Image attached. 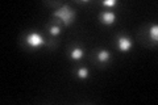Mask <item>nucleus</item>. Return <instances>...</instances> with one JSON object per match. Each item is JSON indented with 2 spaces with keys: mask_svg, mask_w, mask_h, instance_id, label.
I'll return each mask as SVG.
<instances>
[{
  "mask_svg": "<svg viewBox=\"0 0 158 105\" xmlns=\"http://www.w3.org/2000/svg\"><path fill=\"white\" fill-rule=\"evenodd\" d=\"M55 16H58L59 19H62V21H63L65 24H70L73 17H74V12H73L71 8L65 5V7H62L61 9H58L57 12H55Z\"/></svg>",
  "mask_w": 158,
  "mask_h": 105,
  "instance_id": "1",
  "label": "nucleus"
},
{
  "mask_svg": "<svg viewBox=\"0 0 158 105\" xmlns=\"http://www.w3.org/2000/svg\"><path fill=\"white\" fill-rule=\"evenodd\" d=\"M27 44L32 47H38V46H41V45H44V39H42V37L37 34V33H30L27 38Z\"/></svg>",
  "mask_w": 158,
  "mask_h": 105,
  "instance_id": "2",
  "label": "nucleus"
},
{
  "mask_svg": "<svg viewBox=\"0 0 158 105\" xmlns=\"http://www.w3.org/2000/svg\"><path fill=\"white\" fill-rule=\"evenodd\" d=\"M131 46H132L131 39L125 38V37L119 38V49H120L121 51H128V50L131 49Z\"/></svg>",
  "mask_w": 158,
  "mask_h": 105,
  "instance_id": "3",
  "label": "nucleus"
},
{
  "mask_svg": "<svg viewBox=\"0 0 158 105\" xmlns=\"http://www.w3.org/2000/svg\"><path fill=\"white\" fill-rule=\"evenodd\" d=\"M101 21H103L104 24H107V25L112 24V22L115 21V13H112V12L103 13V16H101Z\"/></svg>",
  "mask_w": 158,
  "mask_h": 105,
  "instance_id": "4",
  "label": "nucleus"
},
{
  "mask_svg": "<svg viewBox=\"0 0 158 105\" xmlns=\"http://www.w3.org/2000/svg\"><path fill=\"white\" fill-rule=\"evenodd\" d=\"M71 56L74 59H80L82 56H83V50H82L80 47H75V49L71 51Z\"/></svg>",
  "mask_w": 158,
  "mask_h": 105,
  "instance_id": "5",
  "label": "nucleus"
},
{
  "mask_svg": "<svg viewBox=\"0 0 158 105\" xmlns=\"http://www.w3.org/2000/svg\"><path fill=\"white\" fill-rule=\"evenodd\" d=\"M98 58H99V61H100V62H106L107 59L109 58V53H108V51H106V50H101V51L99 53Z\"/></svg>",
  "mask_w": 158,
  "mask_h": 105,
  "instance_id": "6",
  "label": "nucleus"
},
{
  "mask_svg": "<svg viewBox=\"0 0 158 105\" xmlns=\"http://www.w3.org/2000/svg\"><path fill=\"white\" fill-rule=\"evenodd\" d=\"M150 37L154 41H157V38H158V26L157 25H154V26L150 28Z\"/></svg>",
  "mask_w": 158,
  "mask_h": 105,
  "instance_id": "7",
  "label": "nucleus"
},
{
  "mask_svg": "<svg viewBox=\"0 0 158 105\" xmlns=\"http://www.w3.org/2000/svg\"><path fill=\"white\" fill-rule=\"evenodd\" d=\"M87 75H88V70H87V69L78 70V76H79V78H86Z\"/></svg>",
  "mask_w": 158,
  "mask_h": 105,
  "instance_id": "8",
  "label": "nucleus"
},
{
  "mask_svg": "<svg viewBox=\"0 0 158 105\" xmlns=\"http://www.w3.org/2000/svg\"><path fill=\"white\" fill-rule=\"evenodd\" d=\"M59 32H61L59 26H53L52 29H50V33H52L53 36H57V34H59Z\"/></svg>",
  "mask_w": 158,
  "mask_h": 105,
  "instance_id": "9",
  "label": "nucleus"
},
{
  "mask_svg": "<svg viewBox=\"0 0 158 105\" xmlns=\"http://www.w3.org/2000/svg\"><path fill=\"white\" fill-rule=\"evenodd\" d=\"M104 4L108 5V7H112V5L116 4V1H115V0H107V1H104Z\"/></svg>",
  "mask_w": 158,
  "mask_h": 105,
  "instance_id": "10",
  "label": "nucleus"
}]
</instances>
